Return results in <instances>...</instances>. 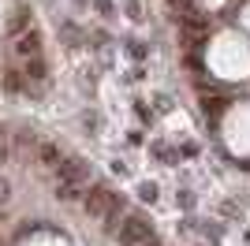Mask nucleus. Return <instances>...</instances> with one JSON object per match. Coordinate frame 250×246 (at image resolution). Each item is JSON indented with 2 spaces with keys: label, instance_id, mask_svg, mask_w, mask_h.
<instances>
[{
  "label": "nucleus",
  "instance_id": "f257e3e1",
  "mask_svg": "<svg viewBox=\"0 0 250 246\" xmlns=\"http://www.w3.org/2000/svg\"><path fill=\"white\" fill-rule=\"evenodd\" d=\"M52 168H56V179H60L56 190H60L63 198H79V194L90 190V172H86L83 161H75V157H60Z\"/></svg>",
  "mask_w": 250,
  "mask_h": 246
},
{
  "label": "nucleus",
  "instance_id": "f03ea898",
  "mask_svg": "<svg viewBox=\"0 0 250 246\" xmlns=\"http://www.w3.org/2000/svg\"><path fill=\"white\" fill-rule=\"evenodd\" d=\"M83 205H86V213L97 216V220L124 216V198L116 194L112 186H104V183H94V186H90V190L83 194Z\"/></svg>",
  "mask_w": 250,
  "mask_h": 246
},
{
  "label": "nucleus",
  "instance_id": "7ed1b4c3",
  "mask_svg": "<svg viewBox=\"0 0 250 246\" xmlns=\"http://www.w3.org/2000/svg\"><path fill=\"white\" fill-rule=\"evenodd\" d=\"M112 235L120 239V246H142L153 231H149V220L142 213H124L120 220H116Z\"/></svg>",
  "mask_w": 250,
  "mask_h": 246
},
{
  "label": "nucleus",
  "instance_id": "20e7f679",
  "mask_svg": "<svg viewBox=\"0 0 250 246\" xmlns=\"http://www.w3.org/2000/svg\"><path fill=\"white\" fill-rule=\"evenodd\" d=\"M15 49H19V56H26V60H30V56H38V52H42V38H38L34 30H26V34L19 38V45H15Z\"/></svg>",
  "mask_w": 250,
  "mask_h": 246
},
{
  "label": "nucleus",
  "instance_id": "39448f33",
  "mask_svg": "<svg viewBox=\"0 0 250 246\" xmlns=\"http://www.w3.org/2000/svg\"><path fill=\"white\" fill-rule=\"evenodd\" d=\"M4 86H8L11 93H22V90H26V75H22V71H8V75H4Z\"/></svg>",
  "mask_w": 250,
  "mask_h": 246
},
{
  "label": "nucleus",
  "instance_id": "423d86ee",
  "mask_svg": "<svg viewBox=\"0 0 250 246\" xmlns=\"http://www.w3.org/2000/svg\"><path fill=\"white\" fill-rule=\"evenodd\" d=\"M124 11H127L131 22H142V15H146V11H142V0H124Z\"/></svg>",
  "mask_w": 250,
  "mask_h": 246
},
{
  "label": "nucleus",
  "instance_id": "0eeeda50",
  "mask_svg": "<svg viewBox=\"0 0 250 246\" xmlns=\"http://www.w3.org/2000/svg\"><path fill=\"white\" fill-rule=\"evenodd\" d=\"M153 153L161 157V161H176V157H179V149H172L168 142H153Z\"/></svg>",
  "mask_w": 250,
  "mask_h": 246
},
{
  "label": "nucleus",
  "instance_id": "6e6552de",
  "mask_svg": "<svg viewBox=\"0 0 250 246\" xmlns=\"http://www.w3.org/2000/svg\"><path fill=\"white\" fill-rule=\"evenodd\" d=\"M127 52H131L135 60H146V56H149V49L142 45V41H127Z\"/></svg>",
  "mask_w": 250,
  "mask_h": 246
},
{
  "label": "nucleus",
  "instance_id": "1a4fd4ad",
  "mask_svg": "<svg viewBox=\"0 0 250 246\" xmlns=\"http://www.w3.org/2000/svg\"><path fill=\"white\" fill-rule=\"evenodd\" d=\"M63 34H67V41H71V45H79V38H83V30H79L75 22H63Z\"/></svg>",
  "mask_w": 250,
  "mask_h": 246
},
{
  "label": "nucleus",
  "instance_id": "9d476101",
  "mask_svg": "<svg viewBox=\"0 0 250 246\" xmlns=\"http://www.w3.org/2000/svg\"><path fill=\"white\" fill-rule=\"evenodd\" d=\"M142 198H146V202H153V198H157V186L146 183V186H142Z\"/></svg>",
  "mask_w": 250,
  "mask_h": 246
},
{
  "label": "nucleus",
  "instance_id": "9b49d317",
  "mask_svg": "<svg viewBox=\"0 0 250 246\" xmlns=\"http://www.w3.org/2000/svg\"><path fill=\"white\" fill-rule=\"evenodd\" d=\"M97 11H101V15H112V0H97Z\"/></svg>",
  "mask_w": 250,
  "mask_h": 246
},
{
  "label": "nucleus",
  "instance_id": "f8f14e48",
  "mask_svg": "<svg viewBox=\"0 0 250 246\" xmlns=\"http://www.w3.org/2000/svg\"><path fill=\"white\" fill-rule=\"evenodd\" d=\"M142 246H165V243H161V239H153V235H149V239H146V243H142Z\"/></svg>",
  "mask_w": 250,
  "mask_h": 246
},
{
  "label": "nucleus",
  "instance_id": "ddd939ff",
  "mask_svg": "<svg viewBox=\"0 0 250 246\" xmlns=\"http://www.w3.org/2000/svg\"><path fill=\"white\" fill-rule=\"evenodd\" d=\"M4 198H8V190H4V183H0V205H4Z\"/></svg>",
  "mask_w": 250,
  "mask_h": 246
}]
</instances>
